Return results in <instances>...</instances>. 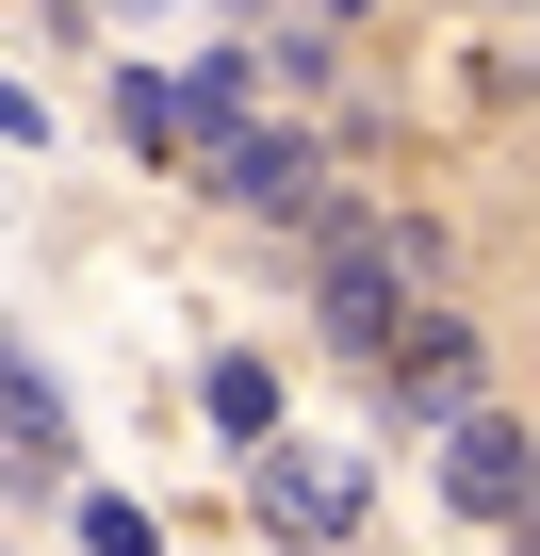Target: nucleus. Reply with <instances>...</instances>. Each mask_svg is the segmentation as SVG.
Listing matches in <instances>:
<instances>
[{
  "label": "nucleus",
  "instance_id": "5",
  "mask_svg": "<svg viewBox=\"0 0 540 556\" xmlns=\"http://www.w3.org/2000/svg\"><path fill=\"white\" fill-rule=\"evenodd\" d=\"M246 491H262V523H312V540H328V523H361V475H344V458H312V442H279Z\"/></svg>",
  "mask_w": 540,
  "mask_h": 556
},
{
  "label": "nucleus",
  "instance_id": "8",
  "mask_svg": "<svg viewBox=\"0 0 540 556\" xmlns=\"http://www.w3.org/2000/svg\"><path fill=\"white\" fill-rule=\"evenodd\" d=\"M83 556H148V507H131V491H99V507H83Z\"/></svg>",
  "mask_w": 540,
  "mask_h": 556
},
{
  "label": "nucleus",
  "instance_id": "1",
  "mask_svg": "<svg viewBox=\"0 0 540 556\" xmlns=\"http://www.w3.org/2000/svg\"><path fill=\"white\" fill-rule=\"evenodd\" d=\"M410 278H426V229H410V213H393V229H328L312 312H328L344 344H393V328H410Z\"/></svg>",
  "mask_w": 540,
  "mask_h": 556
},
{
  "label": "nucleus",
  "instance_id": "3",
  "mask_svg": "<svg viewBox=\"0 0 540 556\" xmlns=\"http://www.w3.org/2000/svg\"><path fill=\"white\" fill-rule=\"evenodd\" d=\"M442 491H459L475 523H524V507H540V442H524L507 409H459V426H442Z\"/></svg>",
  "mask_w": 540,
  "mask_h": 556
},
{
  "label": "nucleus",
  "instance_id": "10",
  "mask_svg": "<svg viewBox=\"0 0 540 556\" xmlns=\"http://www.w3.org/2000/svg\"><path fill=\"white\" fill-rule=\"evenodd\" d=\"M507 540H524V556H540V507H524V523H507Z\"/></svg>",
  "mask_w": 540,
  "mask_h": 556
},
{
  "label": "nucleus",
  "instance_id": "4",
  "mask_svg": "<svg viewBox=\"0 0 540 556\" xmlns=\"http://www.w3.org/2000/svg\"><path fill=\"white\" fill-rule=\"evenodd\" d=\"M377 377H393V409L459 426V409H475V328H459V312H410V328L377 344Z\"/></svg>",
  "mask_w": 540,
  "mask_h": 556
},
{
  "label": "nucleus",
  "instance_id": "9",
  "mask_svg": "<svg viewBox=\"0 0 540 556\" xmlns=\"http://www.w3.org/2000/svg\"><path fill=\"white\" fill-rule=\"evenodd\" d=\"M0 131H17V148H34V99H17V83H0Z\"/></svg>",
  "mask_w": 540,
  "mask_h": 556
},
{
  "label": "nucleus",
  "instance_id": "2",
  "mask_svg": "<svg viewBox=\"0 0 540 556\" xmlns=\"http://www.w3.org/2000/svg\"><path fill=\"white\" fill-rule=\"evenodd\" d=\"M197 164H213V197H229V213H279V229H344V213H328V164H312L296 131H262V115H246V131H213Z\"/></svg>",
  "mask_w": 540,
  "mask_h": 556
},
{
  "label": "nucleus",
  "instance_id": "6",
  "mask_svg": "<svg viewBox=\"0 0 540 556\" xmlns=\"http://www.w3.org/2000/svg\"><path fill=\"white\" fill-rule=\"evenodd\" d=\"M213 426L262 442V426H279V377H262V361H213Z\"/></svg>",
  "mask_w": 540,
  "mask_h": 556
},
{
  "label": "nucleus",
  "instance_id": "7",
  "mask_svg": "<svg viewBox=\"0 0 540 556\" xmlns=\"http://www.w3.org/2000/svg\"><path fill=\"white\" fill-rule=\"evenodd\" d=\"M115 115H131V148H180V83H164V66H131V83H115Z\"/></svg>",
  "mask_w": 540,
  "mask_h": 556
}]
</instances>
